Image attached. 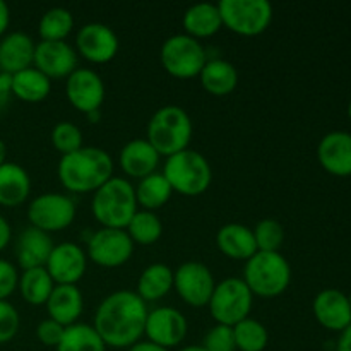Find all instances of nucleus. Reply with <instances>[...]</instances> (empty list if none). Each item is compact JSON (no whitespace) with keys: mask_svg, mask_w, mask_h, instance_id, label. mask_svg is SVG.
<instances>
[{"mask_svg":"<svg viewBox=\"0 0 351 351\" xmlns=\"http://www.w3.org/2000/svg\"><path fill=\"white\" fill-rule=\"evenodd\" d=\"M147 304L132 290H119L99 302L93 328L106 348L129 350L144 336Z\"/></svg>","mask_w":351,"mask_h":351,"instance_id":"obj_1","label":"nucleus"},{"mask_svg":"<svg viewBox=\"0 0 351 351\" xmlns=\"http://www.w3.org/2000/svg\"><path fill=\"white\" fill-rule=\"evenodd\" d=\"M57 175L65 191L74 194H95L113 177V160L101 147L82 146L81 149L60 158Z\"/></svg>","mask_w":351,"mask_h":351,"instance_id":"obj_2","label":"nucleus"},{"mask_svg":"<svg viewBox=\"0 0 351 351\" xmlns=\"http://www.w3.org/2000/svg\"><path fill=\"white\" fill-rule=\"evenodd\" d=\"M137 211L136 187L127 178L112 177L93 194L91 213L101 228L125 230Z\"/></svg>","mask_w":351,"mask_h":351,"instance_id":"obj_3","label":"nucleus"},{"mask_svg":"<svg viewBox=\"0 0 351 351\" xmlns=\"http://www.w3.org/2000/svg\"><path fill=\"white\" fill-rule=\"evenodd\" d=\"M146 132L147 143L158 151V154L170 158L189 149L192 141V120L182 106H161L147 122Z\"/></svg>","mask_w":351,"mask_h":351,"instance_id":"obj_4","label":"nucleus"},{"mask_svg":"<svg viewBox=\"0 0 351 351\" xmlns=\"http://www.w3.org/2000/svg\"><path fill=\"white\" fill-rule=\"evenodd\" d=\"M242 280L254 297H280L291 283V266L281 252L257 250L249 261H245Z\"/></svg>","mask_w":351,"mask_h":351,"instance_id":"obj_5","label":"nucleus"},{"mask_svg":"<svg viewBox=\"0 0 351 351\" xmlns=\"http://www.w3.org/2000/svg\"><path fill=\"white\" fill-rule=\"evenodd\" d=\"M165 178L173 192L185 197L202 195L213 182V170L209 161L194 149H185L167 158L163 165Z\"/></svg>","mask_w":351,"mask_h":351,"instance_id":"obj_6","label":"nucleus"},{"mask_svg":"<svg viewBox=\"0 0 351 351\" xmlns=\"http://www.w3.org/2000/svg\"><path fill=\"white\" fill-rule=\"evenodd\" d=\"M254 304V295L242 278H226L216 283L209 298V314L216 324L230 326L242 322L250 315Z\"/></svg>","mask_w":351,"mask_h":351,"instance_id":"obj_7","label":"nucleus"},{"mask_svg":"<svg viewBox=\"0 0 351 351\" xmlns=\"http://www.w3.org/2000/svg\"><path fill=\"white\" fill-rule=\"evenodd\" d=\"M160 60L165 71L177 79L199 77L208 62V53L201 41L187 34H173L161 45Z\"/></svg>","mask_w":351,"mask_h":351,"instance_id":"obj_8","label":"nucleus"},{"mask_svg":"<svg viewBox=\"0 0 351 351\" xmlns=\"http://www.w3.org/2000/svg\"><path fill=\"white\" fill-rule=\"evenodd\" d=\"M218 9L223 26L240 36H259L273 23V5L267 0H221Z\"/></svg>","mask_w":351,"mask_h":351,"instance_id":"obj_9","label":"nucleus"},{"mask_svg":"<svg viewBox=\"0 0 351 351\" xmlns=\"http://www.w3.org/2000/svg\"><path fill=\"white\" fill-rule=\"evenodd\" d=\"M75 202L71 195L45 192L34 197L27 206V219L29 226L41 230L45 233L62 232L74 223Z\"/></svg>","mask_w":351,"mask_h":351,"instance_id":"obj_10","label":"nucleus"},{"mask_svg":"<svg viewBox=\"0 0 351 351\" xmlns=\"http://www.w3.org/2000/svg\"><path fill=\"white\" fill-rule=\"evenodd\" d=\"M134 254V242L125 230L99 228L88 239L86 256L96 266L105 269H115L130 261Z\"/></svg>","mask_w":351,"mask_h":351,"instance_id":"obj_11","label":"nucleus"},{"mask_svg":"<svg viewBox=\"0 0 351 351\" xmlns=\"http://www.w3.org/2000/svg\"><path fill=\"white\" fill-rule=\"evenodd\" d=\"M215 287L216 281L211 269L197 261L180 264L177 271H173L175 291L191 307H208Z\"/></svg>","mask_w":351,"mask_h":351,"instance_id":"obj_12","label":"nucleus"},{"mask_svg":"<svg viewBox=\"0 0 351 351\" xmlns=\"http://www.w3.org/2000/svg\"><path fill=\"white\" fill-rule=\"evenodd\" d=\"M120 48L115 31L103 23H88L75 34V51L91 64H108Z\"/></svg>","mask_w":351,"mask_h":351,"instance_id":"obj_13","label":"nucleus"},{"mask_svg":"<svg viewBox=\"0 0 351 351\" xmlns=\"http://www.w3.org/2000/svg\"><path fill=\"white\" fill-rule=\"evenodd\" d=\"M189 321L173 307H156L147 312L144 336L147 341L171 350L182 345L187 338Z\"/></svg>","mask_w":351,"mask_h":351,"instance_id":"obj_14","label":"nucleus"},{"mask_svg":"<svg viewBox=\"0 0 351 351\" xmlns=\"http://www.w3.org/2000/svg\"><path fill=\"white\" fill-rule=\"evenodd\" d=\"M65 96L75 110L88 115L105 103V82L93 69L77 67L65 81Z\"/></svg>","mask_w":351,"mask_h":351,"instance_id":"obj_15","label":"nucleus"},{"mask_svg":"<svg viewBox=\"0 0 351 351\" xmlns=\"http://www.w3.org/2000/svg\"><path fill=\"white\" fill-rule=\"evenodd\" d=\"M45 269L55 285H77L88 269V256L74 242L57 243L48 257Z\"/></svg>","mask_w":351,"mask_h":351,"instance_id":"obj_16","label":"nucleus"},{"mask_svg":"<svg viewBox=\"0 0 351 351\" xmlns=\"http://www.w3.org/2000/svg\"><path fill=\"white\" fill-rule=\"evenodd\" d=\"M77 51L67 41H40L34 48L33 67L48 79H67L77 69Z\"/></svg>","mask_w":351,"mask_h":351,"instance_id":"obj_17","label":"nucleus"},{"mask_svg":"<svg viewBox=\"0 0 351 351\" xmlns=\"http://www.w3.org/2000/svg\"><path fill=\"white\" fill-rule=\"evenodd\" d=\"M315 319L329 331L343 332L351 324V305L343 291L328 288L319 291L312 304Z\"/></svg>","mask_w":351,"mask_h":351,"instance_id":"obj_18","label":"nucleus"},{"mask_svg":"<svg viewBox=\"0 0 351 351\" xmlns=\"http://www.w3.org/2000/svg\"><path fill=\"white\" fill-rule=\"evenodd\" d=\"M317 158L321 167L331 175L348 177L351 175V134L343 130L326 134L317 146Z\"/></svg>","mask_w":351,"mask_h":351,"instance_id":"obj_19","label":"nucleus"},{"mask_svg":"<svg viewBox=\"0 0 351 351\" xmlns=\"http://www.w3.org/2000/svg\"><path fill=\"white\" fill-rule=\"evenodd\" d=\"M45 307H47L48 319L69 328L79 322V317L84 311V297L77 285H55Z\"/></svg>","mask_w":351,"mask_h":351,"instance_id":"obj_20","label":"nucleus"},{"mask_svg":"<svg viewBox=\"0 0 351 351\" xmlns=\"http://www.w3.org/2000/svg\"><path fill=\"white\" fill-rule=\"evenodd\" d=\"M34 48L33 38L21 31L5 34L0 40V72L14 75L24 69L33 67Z\"/></svg>","mask_w":351,"mask_h":351,"instance_id":"obj_21","label":"nucleus"},{"mask_svg":"<svg viewBox=\"0 0 351 351\" xmlns=\"http://www.w3.org/2000/svg\"><path fill=\"white\" fill-rule=\"evenodd\" d=\"M55 243L48 233L27 226L23 230L16 243V257L17 264L23 267V271L34 269V267H45Z\"/></svg>","mask_w":351,"mask_h":351,"instance_id":"obj_22","label":"nucleus"},{"mask_svg":"<svg viewBox=\"0 0 351 351\" xmlns=\"http://www.w3.org/2000/svg\"><path fill=\"white\" fill-rule=\"evenodd\" d=\"M161 156L158 151L147 143V139L129 141L120 149L119 163L123 173L130 178H144L154 173L160 165Z\"/></svg>","mask_w":351,"mask_h":351,"instance_id":"obj_23","label":"nucleus"},{"mask_svg":"<svg viewBox=\"0 0 351 351\" xmlns=\"http://www.w3.org/2000/svg\"><path fill=\"white\" fill-rule=\"evenodd\" d=\"M182 27H184V34L197 41L215 36L223 27L218 3L201 2L191 5L182 17Z\"/></svg>","mask_w":351,"mask_h":351,"instance_id":"obj_24","label":"nucleus"},{"mask_svg":"<svg viewBox=\"0 0 351 351\" xmlns=\"http://www.w3.org/2000/svg\"><path fill=\"white\" fill-rule=\"evenodd\" d=\"M216 245L223 256L233 261H249L257 252L252 228L240 223H228L216 233Z\"/></svg>","mask_w":351,"mask_h":351,"instance_id":"obj_25","label":"nucleus"},{"mask_svg":"<svg viewBox=\"0 0 351 351\" xmlns=\"http://www.w3.org/2000/svg\"><path fill=\"white\" fill-rule=\"evenodd\" d=\"M31 194V178L21 165L5 161L0 167V206L17 208Z\"/></svg>","mask_w":351,"mask_h":351,"instance_id":"obj_26","label":"nucleus"},{"mask_svg":"<svg viewBox=\"0 0 351 351\" xmlns=\"http://www.w3.org/2000/svg\"><path fill=\"white\" fill-rule=\"evenodd\" d=\"M199 79L204 91H208L209 95L228 96L235 91L239 84V72L232 62L225 58H213L206 62Z\"/></svg>","mask_w":351,"mask_h":351,"instance_id":"obj_27","label":"nucleus"},{"mask_svg":"<svg viewBox=\"0 0 351 351\" xmlns=\"http://www.w3.org/2000/svg\"><path fill=\"white\" fill-rule=\"evenodd\" d=\"M10 93L24 103H40L51 93V79L43 72L29 67L10 75Z\"/></svg>","mask_w":351,"mask_h":351,"instance_id":"obj_28","label":"nucleus"},{"mask_svg":"<svg viewBox=\"0 0 351 351\" xmlns=\"http://www.w3.org/2000/svg\"><path fill=\"white\" fill-rule=\"evenodd\" d=\"M173 290V269L167 264H149L137 280L136 293L144 302H158Z\"/></svg>","mask_w":351,"mask_h":351,"instance_id":"obj_29","label":"nucleus"},{"mask_svg":"<svg viewBox=\"0 0 351 351\" xmlns=\"http://www.w3.org/2000/svg\"><path fill=\"white\" fill-rule=\"evenodd\" d=\"M171 195H173V189L160 171L141 178L139 184L136 185L137 206L144 211H158L170 201Z\"/></svg>","mask_w":351,"mask_h":351,"instance_id":"obj_30","label":"nucleus"},{"mask_svg":"<svg viewBox=\"0 0 351 351\" xmlns=\"http://www.w3.org/2000/svg\"><path fill=\"white\" fill-rule=\"evenodd\" d=\"M53 288V280H51L50 274L47 273L45 267L26 269L23 271V274H19L17 290H19L24 302H27L29 305H34V307H40V305L47 304L48 297L51 295Z\"/></svg>","mask_w":351,"mask_h":351,"instance_id":"obj_31","label":"nucleus"},{"mask_svg":"<svg viewBox=\"0 0 351 351\" xmlns=\"http://www.w3.org/2000/svg\"><path fill=\"white\" fill-rule=\"evenodd\" d=\"M55 351H106V345L93 326L77 322L65 328L62 341Z\"/></svg>","mask_w":351,"mask_h":351,"instance_id":"obj_32","label":"nucleus"},{"mask_svg":"<svg viewBox=\"0 0 351 351\" xmlns=\"http://www.w3.org/2000/svg\"><path fill=\"white\" fill-rule=\"evenodd\" d=\"M125 232L134 242V245L136 243H139V245H153L163 235V223L158 218L156 213L139 209L132 216L129 225L125 226Z\"/></svg>","mask_w":351,"mask_h":351,"instance_id":"obj_33","label":"nucleus"},{"mask_svg":"<svg viewBox=\"0 0 351 351\" xmlns=\"http://www.w3.org/2000/svg\"><path fill=\"white\" fill-rule=\"evenodd\" d=\"M72 29H74V16L64 7L48 9L38 24L41 41H65Z\"/></svg>","mask_w":351,"mask_h":351,"instance_id":"obj_34","label":"nucleus"},{"mask_svg":"<svg viewBox=\"0 0 351 351\" xmlns=\"http://www.w3.org/2000/svg\"><path fill=\"white\" fill-rule=\"evenodd\" d=\"M233 338L237 351H264L269 343V332L263 322L247 317L233 326Z\"/></svg>","mask_w":351,"mask_h":351,"instance_id":"obj_35","label":"nucleus"},{"mask_svg":"<svg viewBox=\"0 0 351 351\" xmlns=\"http://www.w3.org/2000/svg\"><path fill=\"white\" fill-rule=\"evenodd\" d=\"M252 232L257 250H261V252H280L281 245L285 243V228L278 219H261Z\"/></svg>","mask_w":351,"mask_h":351,"instance_id":"obj_36","label":"nucleus"},{"mask_svg":"<svg viewBox=\"0 0 351 351\" xmlns=\"http://www.w3.org/2000/svg\"><path fill=\"white\" fill-rule=\"evenodd\" d=\"M51 144L62 156L74 153L82 147V130L72 122H58L51 129Z\"/></svg>","mask_w":351,"mask_h":351,"instance_id":"obj_37","label":"nucleus"},{"mask_svg":"<svg viewBox=\"0 0 351 351\" xmlns=\"http://www.w3.org/2000/svg\"><path fill=\"white\" fill-rule=\"evenodd\" d=\"M202 348L206 351H237L233 328L223 324H216L206 332Z\"/></svg>","mask_w":351,"mask_h":351,"instance_id":"obj_38","label":"nucleus"},{"mask_svg":"<svg viewBox=\"0 0 351 351\" xmlns=\"http://www.w3.org/2000/svg\"><path fill=\"white\" fill-rule=\"evenodd\" d=\"M19 312L10 302L0 300V345L12 341L19 331Z\"/></svg>","mask_w":351,"mask_h":351,"instance_id":"obj_39","label":"nucleus"},{"mask_svg":"<svg viewBox=\"0 0 351 351\" xmlns=\"http://www.w3.org/2000/svg\"><path fill=\"white\" fill-rule=\"evenodd\" d=\"M64 332H65L64 326L51 321V319H45V321H41L40 324H38L36 338L43 346H48V348H57L58 343L62 341Z\"/></svg>","mask_w":351,"mask_h":351,"instance_id":"obj_40","label":"nucleus"},{"mask_svg":"<svg viewBox=\"0 0 351 351\" xmlns=\"http://www.w3.org/2000/svg\"><path fill=\"white\" fill-rule=\"evenodd\" d=\"M19 283V273L16 266L5 259H0V300H7Z\"/></svg>","mask_w":351,"mask_h":351,"instance_id":"obj_41","label":"nucleus"},{"mask_svg":"<svg viewBox=\"0 0 351 351\" xmlns=\"http://www.w3.org/2000/svg\"><path fill=\"white\" fill-rule=\"evenodd\" d=\"M10 96H12V93H10V75L0 72V113L7 108Z\"/></svg>","mask_w":351,"mask_h":351,"instance_id":"obj_42","label":"nucleus"},{"mask_svg":"<svg viewBox=\"0 0 351 351\" xmlns=\"http://www.w3.org/2000/svg\"><path fill=\"white\" fill-rule=\"evenodd\" d=\"M10 237H12V228H10L9 221L0 215V252L9 245Z\"/></svg>","mask_w":351,"mask_h":351,"instance_id":"obj_43","label":"nucleus"},{"mask_svg":"<svg viewBox=\"0 0 351 351\" xmlns=\"http://www.w3.org/2000/svg\"><path fill=\"white\" fill-rule=\"evenodd\" d=\"M10 24V10L3 0H0V38H3L7 27Z\"/></svg>","mask_w":351,"mask_h":351,"instance_id":"obj_44","label":"nucleus"},{"mask_svg":"<svg viewBox=\"0 0 351 351\" xmlns=\"http://www.w3.org/2000/svg\"><path fill=\"white\" fill-rule=\"evenodd\" d=\"M127 351H170V350L163 348V346L154 345V343L147 341V339H141V341H137L136 345L130 346Z\"/></svg>","mask_w":351,"mask_h":351,"instance_id":"obj_45","label":"nucleus"},{"mask_svg":"<svg viewBox=\"0 0 351 351\" xmlns=\"http://www.w3.org/2000/svg\"><path fill=\"white\" fill-rule=\"evenodd\" d=\"M336 351H351V324L339 335Z\"/></svg>","mask_w":351,"mask_h":351,"instance_id":"obj_46","label":"nucleus"},{"mask_svg":"<svg viewBox=\"0 0 351 351\" xmlns=\"http://www.w3.org/2000/svg\"><path fill=\"white\" fill-rule=\"evenodd\" d=\"M86 119L89 120L91 123H98L101 120V110H96V112H91L86 115Z\"/></svg>","mask_w":351,"mask_h":351,"instance_id":"obj_47","label":"nucleus"},{"mask_svg":"<svg viewBox=\"0 0 351 351\" xmlns=\"http://www.w3.org/2000/svg\"><path fill=\"white\" fill-rule=\"evenodd\" d=\"M7 161V146L2 139H0V167Z\"/></svg>","mask_w":351,"mask_h":351,"instance_id":"obj_48","label":"nucleus"},{"mask_svg":"<svg viewBox=\"0 0 351 351\" xmlns=\"http://www.w3.org/2000/svg\"><path fill=\"white\" fill-rule=\"evenodd\" d=\"M178 351H206L202 348V345H187L184 346V348H180Z\"/></svg>","mask_w":351,"mask_h":351,"instance_id":"obj_49","label":"nucleus"},{"mask_svg":"<svg viewBox=\"0 0 351 351\" xmlns=\"http://www.w3.org/2000/svg\"><path fill=\"white\" fill-rule=\"evenodd\" d=\"M348 117H350V120H351V101H350V105H348Z\"/></svg>","mask_w":351,"mask_h":351,"instance_id":"obj_50","label":"nucleus"},{"mask_svg":"<svg viewBox=\"0 0 351 351\" xmlns=\"http://www.w3.org/2000/svg\"><path fill=\"white\" fill-rule=\"evenodd\" d=\"M348 300H350V305H351V295L348 297Z\"/></svg>","mask_w":351,"mask_h":351,"instance_id":"obj_51","label":"nucleus"}]
</instances>
